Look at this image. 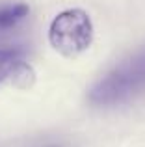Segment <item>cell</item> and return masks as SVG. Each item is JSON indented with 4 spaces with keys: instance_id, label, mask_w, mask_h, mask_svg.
Returning a JSON list of instances; mask_svg holds the SVG:
<instances>
[{
    "instance_id": "cell-3",
    "label": "cell",
    "mask_w": 145,
    "mask_h": 147,
    "mask_svg": "<svg viewBox=\"0 0 145 147\" xmlns=\"http://www.w3.org/2000/svg\"><path fill=\"white\" fill-rule=\"evenodd\" d=\"M34 71L19 52L0 50V84L9 82L17 88H28L34 82Z\"/></svg>"
},
{
    "instance_id": "cell-4",
    "label": "cell",
    "mask_w": 145,
    "mask_h": 147,
    "mask_svg": "<svg viewBox=\"0 0 145 147\" xmlns=\"http://www.w3.org/2000/svg\"><path fill=\"white\" fill-rule=\"evenodd\" d=\"M30 9L22 2H2L0 4V36L15 30L26 17Z\"/></svg>"
},
{
    "instance_id": "cell-2",
    "label": "cell",
    "mask_w": 145,
    "mask_h": 147,
    "mask_svg": "<svg viewBox=\"0 0 145 147\" xmlns=\"http://www.w3.org/2000/svg\"><path fill=\"white\" fill-rule=\"evenodd\" d=\"M48 39L52 47L67 58L82 54L93 39V26L87 13L82 9H67L60 13L50 22Z\"/></svg>"
},
{
    "instance_id": "cell-1",
    "label": "cell",
    "mask_w": 145,
    "mask_h": 147,
    "mask_svg": "<svg viewBox=\"0 0 145 147\" xmlns=\"http://www.w3.org/2000/svg\"><path fill=\"white\" fill-rule=\"evenodd\" d=\"M145 91V50L127 58L104 75L89 91L95 106H115Z\"/></svg>"
}]
</instances>
